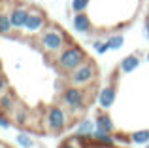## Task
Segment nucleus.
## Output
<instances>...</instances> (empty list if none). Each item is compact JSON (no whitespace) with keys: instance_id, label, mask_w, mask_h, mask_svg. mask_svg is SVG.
<instances>
[{"instance_id":"obj_1","label":"nucleus","mask_w":149,"mask_h":148,"mask_svg":"<svg viewBox=\"0 0 149 148\" xmlns=\"http://www.w3.org/2000/svg\"><path fill=\"white\" fill-rule=\"evenodd\" d=\"M38 46L49 55H58L66 46H70V38L62 29L55 25H47L38 34Z\"/></svg>"},{"instance_id":"obj_2","label":"nucleus","mask_w":149,"mask_h":148,"mask_svg":"<svg viewBox=\"0 0 149 148\" xmlns=\"http://www.w3.org/2000/svg\"><path fill=\"white\" fill-rule=\"evenodd\" d=\"M85 61H87V53L83 51V48H79V46H66L64 49H62L61 53H58L57 57H55V63H57V67L61 68L62 72H72L76 70L79 65H83Z\"/></svg>"},{"instance_id":"obj_3","label":"nucleus","mask_w":149,"mask_h":148,"mask_svg":"<svg viewBox=\"0 0 149 148\" xmlns=\"http://www.w3.org/2000/svg\"><path fill=\"white\" fill-rule=\"evenodd\" d=\"M70 110L62 104V106H58V104H55V106H51L47 112H45V118H44V123L45 127L51 131V133H62V131L68 127L70 123Z\"/></svg>"},{"instance_id":"obj_4","label":"nucleus","mask_w":149,"mask_h":148,"mask_svg":"<svg viewBox=\"0 0 149 148\" xmlns=\"http://www.w3.org/2000/svg\"><path fill=\"white\" fill-rule=\"evenodd\" d=\"M85 103H87V93H85L79 85L70 84L68 87L62 91V104L70 110L72 116L79 114V112L85 108Z\"/></svg>"},{"instance_id":"obj_5","label":"nucleus","mask_w":149,"mask_h":148,"mask_svg":"<svg viewBox=\"0 0 149 148\" xmlns=\"http://www.w3.org/2000/svg\"><path fill=\"white\" fill-rule=\"evenodd\" d=\"M68 80H70V84L79 85V87L93 84V82L96 80V67L91 61H85L83 65H79L76 70H72L68 74Z\"/></svg>"},{"instance_id":"obj_6","label":"nucleus","mask_w":149,"mask_h":148,"mask_svg":"<svg viewBox=\"0 0 149 148\" xmlns=\"http://www.w3.org/2000/svg\"><path fill=\"white\" fill-rule=\"evenodd\" d=\"M45 27H47V17H45V13H42L40 10H32V8H30L29 19H26L25 27H23L21 30L26 34V36H36V34H40Z\"/></svg>"},{"instance_id":"obj_7","label":"nucleus","mask_w":149,"mask_h":148,"mask_svg":"<svg viewBox=\"0 0 149 148\" xmlns=\"http://www.w3.org/2000/svg\"><path fill=\"white\" fill-rule=\"evenodd\" d=\"M4 10H6V6H4ZM8 13H10V19H11V25H13L15 30H21L23 27H25L26 19H29V13H30V8L26 6V4L23 2H17V4H11V8L8 10Z\"/></svg>"},{"instance_id":"obj_8","label":"nucleus","mask_w":149,"mask_h":148,"mask_svg":"<svg viewBox=\"0 0 149 148\" xmlns=\"http://www.w3.org/2000/svg\"><path fill=\"white\" fill-rule=\"evenodd\" d=\"M115 97H117V93H115V87H113V85H106V87H102L100 93H98V104H100L102 110L111 108L113 103H115Z\"/></svg>"},{"instance_id":"obj_9","label":"nucleus","mask_w":149,"mask_h":148,"mask_svg":"<svg viewBox=\"0 0 149 148\" xmlns=\"http://www.w3.org/2000/svg\"><path fill=\"white\" fill-rule=\"evenodd\" d=\"M72 27H74V30H76V32H81V34H87L89 30L93 29L89 15L83 13V11H79V13H74V17H72Z\"/></svg>"},{"instance_id":"obj_10","label":"nucleus","mask_w":149,"mask_h":148,"mask_svg":"<svg viewBox=\"0 0 149 148\" xmlns=\"http://www.w3.org/2000/svg\"><path fill=\"white\" fill-rule=\"evenodd\" d=\"M93 142H96L100 148H106V146H113L115 144V137H113L109 131H102V129H96L91 137Z\"/></svg>"},{"instance_id":"obj_11","label":"nucleus","mask_w":149,"mask_h":148,"mask_svg":"<svg viewBox=\"0 0 149 148\" xmlns=\"http://www.w3.org/2000/svg\"><path fill=\"white\" fill-rule=\"evenodd\" d=\"M95 131H96V122H93V120H81L76 125V135H81V137L89 139V141H91Z\"/></svg>"},{"instance_id":"obj_12","label":"nucleus","mask_w":149,"mask_h":148,"mask_svg":"<svg viewBox=\"0 0 149 148\" xmlns=\"http://www.w3.org/2000/svg\"><path fill=\"white\" fill-rule=\"evenodd\" d=\"M0 108H2V112L8 114V116L17 108V104H15V97H13L11 91H4L2 93V97H0Z\"/></svg>"},{"instance_id":"obj_13","label":"nucleus","mask_w":149,"mask_h":148,"mask_svg":"<svg viewBox=\"0 0 149 148\" xmlns=\"http://www.w3.org/2000/svg\"><path fill=\"white\" fill-rule=\"evenodd\" d=\"M138 67H140V57H138V55H128V57H125V59L121 61V65H119V72H123V74H130V72H134Z\"/></svg>"},{"instance_id":"obj_14","label":"nucleus","mask_w":149,"mask_h":148,"mask_svg":"<svg viewBox=\"0 0 149 148\" xmlns=\"http://www.w3.org/2000/svg\"><path fill=\"white\" fill-rule=\"evenodd\" d=\"M96 129H102V131H109V133H113V129H115V125H113L111 118H109L108 114H98L96 116Z\"/></svg>"},{"instance_id":"obj_15","label":"nucleus","mask_w":149,"mask_h":148,"mask_svg":"<svg viewBox=\"0 0 149 148\" xmlns=\"http://www.w3.org/2000/svg\"><path fill=\"white\" fill-rule=\"evenodd\" d=\"M11 30H15V29H13V25H11L10 13H8V10H4L2 15H0V32H2L4 36H8V34H11Z\"/></svg>"},{"instance_id":"obj_16","label":"nucleus","mask_w":149,"mask_h":148,"mask_svg":"<svg viewBox=\"0 0 149 148\" xmlns=\"http://www.w3.org/2000/svg\"><path fill=\"white\" fill-rule=\"evenodd\" d=\"M130 141L134 144H147L149 142V129H140V131L130 133Z\"/></svg>"},{"instance_id":"obj_17","label":"nucleus","mask_w":149,"mask_h":148,"mask_svg":"<svg viewBox=\"0 0 149 148\" xmlns=\"http://www.w3.org/2000/svg\"><path fill=\"white\" fill-rule=\"evenodd\" d=\"M11 114H13V122L15 123H21V125H23V123H26V120H29V112H26L25 106H17Z\"/></svg>"},{"instance_id":"obj_18","label":"nucleus","mask_w":149,"mask_h":148,"mask_svg":"<svg viewBox=\"0 0 149 148\" xmlns=\"http://www.w3.org/2000/svg\"><path fill=\"white\" fill-rule=\"evenodd\" d=\"M15 142H17L21 148H32L34 146V141H32V137H30L29 133H19L17 137H15Z\"/></svg>"},{"instance_id":"obj_19","label":"nucleus","mask_w":149,"mask_h":148,"mask_svg":"<svg viewBox=\"0 0 149 148\" xmlns=\"http://www.w3.org/2000/svg\"><path fill=\"white\" fill-rule=\"evenodd\" d=\"M108 44H109V48H111V49H121V48H123V44H125V38L121 36V34H115V36H109L108 38Z\"/></svg>"},{"instance_id":"obj_20","label":"nucleus","mask_w":149,"mask_h":148,"mask_svg":"<svg viewBox=\"0 0 149 148\" xmlns=\"http://www.w3.org/2000/svg\"><path fill=\"white\" fill-rule=\"evenodd\" d=\"M91 4V0H72V10L74 13H79V11H85Z\"/></svg>"},{"instance_id":"obj_21","label":"nucleus","mask_w":149,"mask_h":148,"mask_svg":"<svg viewBox=\"0 0 149 148\" xmlns=\"http://www.w3.org/2000/svg\"><path fill=\"white\" fill-rule=\"evenodd\" d=\"M93 48H95V51L98 53V55H104L106 51L111 49V48H109V44H108V40H106V42L104 40H96L95 44H93Z\"/></svg>"},{"instance_id":"obj_22","label":"nucleus","mask_w":149,"mask_h":148,"mask_svg":"<svg viewBox=\"0 0 149 148\" xmlns=\"http://www.w3.org/2000/svg\"><path fill=\"white\" fill-rule=\"evenodd\" d=\"M0 127H2L4 131L10 129V118H8V114H4L2 118H0Z\"/></svg>"},{"instance_id":"obj_23","label":"nucleus","mask_w":149,"mask_h":148,"mask_svg":"<svg viewBox=\"0 0 149 148\" xmlns=\"http://www.w3.org/2000/svg\"><path fill=\"white\" fill-rule=\"evenodd\" d=\"M0 91H10V89H8V78L6 76H2V80H0Z\"/></svg>"},{"instance_id":"obj_24","label":"nucleus","mask_w":149,"mask_h":148,"mask_svg":"<svg viewBox=\"0 0 149 148\" xmlns=\"http://www.w3.org/2000/svg\"><path fill=\"white\" fill-rule=\"evenodd\" d=\"M143 34H146V38L149 40V19L146 21V27H143Z\"/></svg>"},{"instance_id":"obj_25","label":"nucleus","mask_w":149,"mask_h":148,"mask_svg":"<svg viewBox=\"0 0 149 148\" xmlns=\"http://www.w3.org/2000/svg\"><path fill=\"white\" fill-rule=\"evenodd\" d=\"M58 148H77V146H74V144H70L68 141H64V142H62V144L58 146Z\"/></svg>"},{"instance_id":"obj_26","label":"nucleus","mask_w":149,"mask_h":148,"mask_svg":"<svg viewBox=\"0 0 149 148\" xmlns=\"http://www.w3.org/2000/svg\"><path fill=\"white\" fill-rule=\"evenodd\" d=\"M146 57H147V61H149V51H147V55H146Z\"/></svg>"},{"instance_id":"obj_27","label":"nucleus","mask_w":149,"mask_h":148,"mask_svg":"<svg viewBox=\"0 0 149 148\" xmlns=\"http://www.w3.org/2000/svg\"><path fill=\"white\" fill-rule=\"evenodd\" d=\"M106 148H115V146H106Z\"/></svg>"},{"instance_id":"obj_28","label":"nucleus","mask_w":149,"mask_h":148,"mask_svg":"<svg viewBox=\"0 0 149 148\" xmlns=\"http://www.w3.org/2000/svg\"><path fill=\"white\" fill-rule=\"evenodd\" d=\"M2 148H8V146H6V144H2Z\"/></svg>"},{"instance_id":"obj_29","label":"nucleus","mask_w":149,"mask_h":148,"mask_svg":"<svg viewBox=\"0 0 149 148\" xmlns=\"http://www.w3.org/2000/svg\"><path fill=\"white\" fill-rule=\"evenodd\" d=\"M146 148H149V144H147V146H146Z\"/></svg>"},{"instance_id":"obj_30","label":"nucleus","mask_w":149,"mask_h":148,"mask_svg":"<svg viewBox=\"0 0 149 148\" xmlns=\"http://www.w3.org/2000/svg\"><path fill=\"white\" fill-rule=\"evenodd\" d=\"M125 148H128V146H125Z\"/></svg>"}]
</instances>
